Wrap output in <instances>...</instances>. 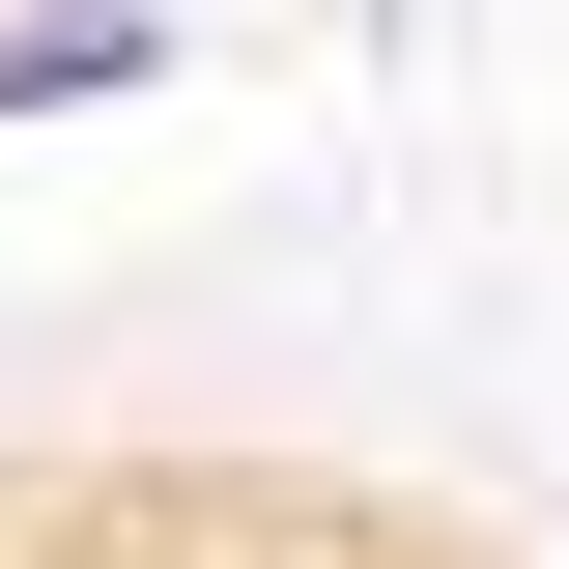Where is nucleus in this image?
<instances>
[{"mask_svg": "<svg viewBox=\"0 0 569 569\" xmlns=\"http://www.w3.org/2000/svg\"><path fill=\"white\" fill-rule=\"evenodd\" d=\"M0 569H456V541L228 427H0Z\"/></svg>", "mask_w": 569, "mask_h": 569, "instance_id": "obj_1", "label": "nucleus"}]
</instances>
